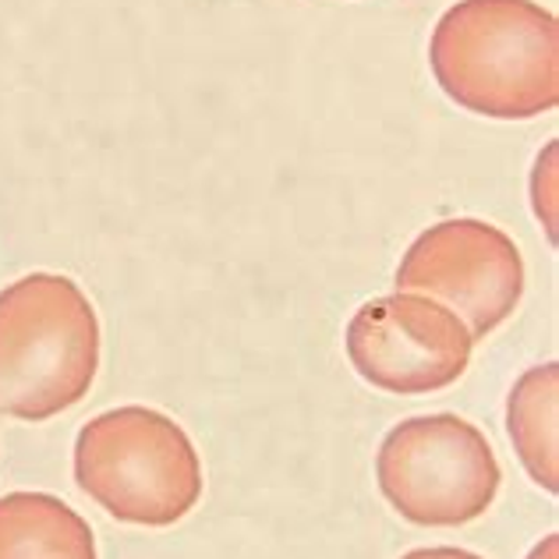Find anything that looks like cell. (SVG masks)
Returning <instances> with one entry per match:
<instances>
[{
    "label": "cell",
    "instance_id": "obj_2",
    "mask_svg": "<svg viewBox=\"0 0 559 559\" xmlns=\"http://www.w3.org/2000/svg\"><path fill=\"white\" fill-rule=\"evenodd\" d=\"M99 319L71 276L28 273L0 290V415L47 421L90 393Z\"/></svg>",
    "mask_w": 559,
    "mask_h": 559
},
{
    "label": "cell",
    "instance_id": "obj_9",
    "mask_svg": "<svg viewBox=\"0 0 559 559\" xmlns=\"http://www.w3.org/2000/svg\"><path fill=\"white\" fill-rule=\"evenodd\" d=\"M401 559H481V556L467 552V549H453V546H436V549H415Z\"/></svg>",
    "mask_w": 559,
    "mask_h": 559
},
{
    "label": "cell",
    "instance_id": "obj_8",
    "mask_svg": "<svg viewBox=\"0 0 559 559\" xmlns=\"http://www.w3.org/2000/svg\"><path fill=\"white\" fill-rule=\"evenodd\" d=\"M559 365L546 361L527 369L510 390L507 429L521 464L546 492H559Z\"/></svg>",
    "mask_w": 559,
    "mask_h": 559
},
{
    "label": "cell",
    "instance_id": "obj_7",
    "mask_svg": "<svg viewBox=\"0 0 559 559\" xmlns=\"http://www.w3.org/2000/svg\"><path fill=\"white\" fill-rule=\"evenodd\" d=\"M0 559H96L93 527L50 492L0 496Z\"/></svg>",
    "mask_w": 559,
    "mask_h": 559
},
{
    "label": "cell",
    "instance_id": "obj_4",
    "mask_svg": "<svg viewBox=\"0 0 559 559\" xmlns=\"http://www.w3.org/2000/svg\"><path fill=\"white\" fill-rule=\"evenodd\" d=\"M376 478L390 507L421 527H461L478 521L503 481L496 450L457 415L407 418L386 432Z\"/></svg>",
    "mask_w": 559,
    "mask_h": 559
},
{
    "label": "cell",
    "instance_id": "obj_1",
    "mask_svg": "<svg viewBox=\"0 0 559 559\" xmlns=\"http://www.w3.org/2000/svg\"><path fill=\"white\" fill-rule=\"evenodd\" d=\"M432 75L457 107L532 121L559 103V25L535 0H457L432 28Z\"/></svg>",
    "mask_w": 559,
    "mask_h": 559
},
{
    "label": "cell",
    "instance_id": "obj_10",
    "mask_svg": "<svg viewBox=\"0 0 559 559\" xmlns=\"http://www.w3.org/2000/svg\"><path fill=\"white\" fill-rule=\"evenodd\" d=\"M532 559H556V535H549L546 542H542V546L532 552Z\"/></svg>",
    "mask_w": 559,
    "mask_h": 559
},
{
    "label": "cell",
    "instance_id": "obj_3",
    "mask_svg": "<svg viewBox=\"0 0 559 559\" xmlns=\"http://www.w3.org/2000/svg\"><path fill=\"white\" fill-rule=\"evenodd\" d=\"M75 481L117 521L170 527L199 507L202 461L178 421L128 404L82 425Z\"/></svg>",
    "mask_w": 559,
    "mask_h": 559
},
{
    "label": "cell",
    "instance_id": "obj_5",
    "mask_svg": "<svg viewBox=\"0 0 559 559\" xmlns=\"http://www.w3.org/2000/svg\"><path fill=\"white\" fill-rule=\"evenodd\" d=\"M393 284L450 308L471 341H485L521 305L524 259L510 234L485 219H443L411 241Z\"/></svg>",
    "mask_w": 559,
    "mask_h": 559
},
{
    "label": "cell",
    "instance_id": "obj_6",
    "mask_svg": "<svg viewBox=\"0 0 559 559\" xmlns=\"http://www.w3.org/2000/svg\"><path fill=\"white\" fill-rule=\"evenodd\" d=\"M344 344L365 382L401 396L453 386L475 350L467 326L450 308L411 290L365 301L347 322Z\"/></svg>",
    "mask_w": 559,
    "mask_h": 559
}]
</instances>
